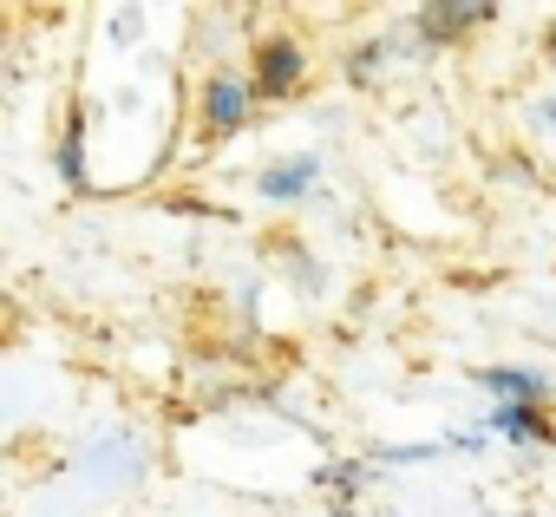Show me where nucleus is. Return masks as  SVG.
Returning a JSON list of instances; mask_svg holds the SVG:
<instances>
[{
	"mask_svg": "<svg viewBox=\"0 0 556 517\" xmlns=\"http://www.w3.org/2000/svg\"><path fill=\"white\" fill-rule=\"evenodd\" d=\"M491 21V8L478 0V8H419V34L426 40H458L465 27H484Z\"/></svg>",
	"mask_w": 556,
	"mask_h": 517,
	"instance_id": "5",
	"label": "nucleus"
},
{
	"mask_svg": "<svg viewBox=\"0 0 556 517\" xmlns=\"http://www.w3.org/2000/svg\"><path fill=\"white\" fill-rule=\"evenodd\" d=\"M60 177H66L73 190H86V164H79V112H73V125H66V138H60Z\"/></svg>",
	"mask_w": 556,
	"mask_h": 517,
	"instance_id": "7",
	"label": "nucleus"
},
{
	"mask_svg": "<svg viewBox=\"0 0 556 517\" xmlns=\"http://www.w3.org/2000/svg\"><path fill=\"white\" fill-rule=\"evenodd\" d=\"M302 73H308V60H302V47L295 40H255V92L262 99H289L295 86H302Z\"/></svg>",
	"mask_w": 556,
	"mask_h": 517,
	"instance_id": "1",
	"label": "nucleus"
},
{
	"mask_svg": "<svg viewBox=\"0 0 556 517\" xmlns=\"http://www.w3.org/2000/svg\"><path fill=\"white\" fill-rule=\"evenodd\" d=\"M249 99H255V86H242V79H210V86H203V131H216V138L242 131Z\"/></svg>",
	"mask_w": 556,
	"mask_h": 517,
	"instance_id": "2",
	"label": "nucleus"
},
{
	"mask_svg": "<svg viewBox=\"0 0 556 517\" xmlns=\"http://www.w3.org/2000/svg\"><path fill=\"white\" fill-rule=\"evenodd\" d=\"M478 387L484 393H510V406H543L549 380L530 374V367H478Z\"/></svg>",
	"mask_w": 556,
	"mask_h": 517,
	"instance_id": "3",
	"label": "nucleus"
},
{
	"mask_svg": "<svg viewBox=\"0 0 556 517\" xmlns=\"http://www.w3.org/2000/svg\"><path fill=\"white\" fill-rule=\"evenodd\" d=\"M491 432H510L517 445H549L556 439V426L543 419V406H510V400L491 413Z\"/></svg>",
	"mask_w": 556,
	"mask_h": 517,
	"instance_id": "4",
	"label": "nucleus"
},
{
	"mask_svg": "<svg viewBox=\"0 0 556 517\" xmlns=\"http://www.w3.org/2000/svg\"><path fill=\"white\" fill-rule=\"evenodd\" d=\"M315 157L302 151V157H289V164H275V171H262V197H275V203H289V197H302L308 184H315Z\"/></svg>",
	"mask_w": 556,
	"mask_h": 517,
	"instance_id": "6",
	"label": "nucleus"
},
{
	"mask_svg": "<svg viewBox=\"0 0 556 517\" xmlns=\"http://www.w3.org/2000/svg\"><path fill=\"white\" fill-rule=\"evenodd\" d=\"M549 60H556V27H549Z\"/></svg>",
	"mask_w": 556,
	"mask_h": 517,
	"instance_id": "8",
	"label": "nucleus"
}]
</instances>
